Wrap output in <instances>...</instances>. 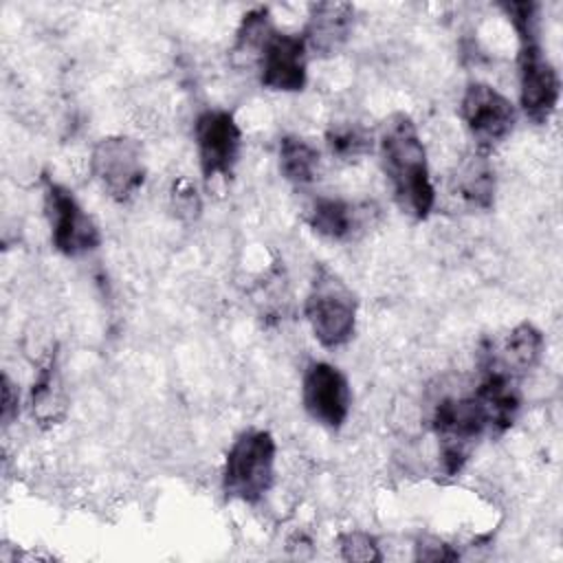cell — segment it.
Instances as JSON below:
<instances>
[{
  "label": "cell",
  "instance_id": "6da1fadb",
  "mask_svg": "<svg viewBox=\"0 0 563 563\" xmlns=\"http://www.w3.org/2000/svg\"><path fill=\"white\" fill-rule=\"evenodd\" d=\"M376 147L380 167L400 211L413 220H427L435 205V189L427 150L413 119L407 112L389 114L380 123Z\"/></svg>",
  "mask_w": 563,
  "mask_h": 563
},
{
  "label": "cell",
  "instance_id": "7a4b0ae2",
  "mask_svg": "<svg viewBox=\"0 0 563 563\" xmlns=\"http://www.w3.org/2000/svg\"><path fill=\"white\" fill-rule=\"evenodd\" d=\"M517 37V77L519 106L534 123H548L561 97V79L554 64L543 53L539 42V4L537 2H501Z\"/></svg>",
  "mask_w": 563,
  "mask_h": 563
},
{
  "label": "cell",
  "instance_id": "3957f363",
  "mask_svg": "<svg viewBox=\"0 0 563 563\" xmlns=\"http://www.w3.org/2000/svg\"><path fill=\"white\" fill-rule=\"evenodd\" d=\"M277 442L266 429L242 431L227 451L222 490L229 499L257 504L275 482Z\"/></svg>",
  "mask_w": 563,
  "mask_h": 563
},
{
  "label": "cell",
  "instance_id": "277c9868",
  "mask_svg": "<svg viewBox=\"0 0 563 563\" xmlns=\"http://www.w3.org/2000/svg\"><path fill=\"white\" fill-rule=\"evenodd\" d=\"M431 427L438 438L440 468L446 477L457 475L479 440L490 435L486 413L473 394L442 398L433 407Z\"/></svg>",
  "mask_w": 563,
  "mask_h": 563
},
{
  "label": "cell",
  "instance_id": "5b68a950",
  "mask_svg": "<svg viewBox=\"0 0 563 563\" xmlns=\"http://www.w3.org/2000/svg\"><path fill=\"white\" fill-rule=\"evenodd\" d=\"M303 314L312 336L323 347H341L356 330V297L336 273L317 266L303 301Z\"/></svg>",
  "mask_w": 563,
  "mask_h": 563
},
{
  "label": "cell",
  "instance_id": "8992f818",
  "mask_svg": "<svg viewBox=\"0 0 563 563\" xmlns=\"http://www.w3.org/2000/svg\"><path fill=\"white\" fill-rule=\"evenodd\" d=\"M42 194L53 246L66 257H79L97 251L101 244V231L75 194L48 176L42 178Z\"/></svg>",
  "mask_w": 563,
  "mask_h": 563
},
{
  "label": "cell",
  "instance_id": "52a82bcc",
  "mask_svg": "<svg viewBox=\"0 0 563 563\" xmlns=\"http://www.w3.org/2000/svg\"><path fill=\"white\" fill-rule=\"evenodd\" d=\"M90 174L114 202L132 200L145 183L141 141L128 134L99 139L90 152Z\"/></svg>",
  "mask_w": 563,
  "mask_h": 563
},
{
  "label": "cell",
  "instance_id": "ba28073f",
  "mask_svg": "<svg viewBox=\"0 0 563 563\" xmlns=\"http://www.w3.org/2000/svg\"><path fill=\"white\" fill-rule=\"evenodd\" d=\"M194 143L207 185L213 178L229 180L233 176L242 150V130L229 110H202L194 123Z\"/></svg>",
  "mask_w": 563,
  "mask_h": 563
},
{
  "label": "cell",
  "instance_id": "9c48e42d",
  "mask_svg": "<svg viewBox=\"0 0 563 563\" xmlns=\"http://www.w3.org/2000/svg\"><path fill=\"white\" fill-rule=\"evenodd\" d=\"M460 117L475 139L477 150L488 152L515 130L517 108L490 84L471 81L460 101Z\"/></svg>",
  "mask_w": 563,
  "mask_h": 563
},
{
  "label": "cell",
  "instance_id": "30bf717a",
  "mask_svg": "<svg viewBox=\"0 0 563 563\" xmlns=\"http://www.w3.org/2000/svg\"><path fill=\"white\" fill-rule=\"evenodd\" d=\"M306 413L325 429H341L350 416L352 391L345 374L325 361H312L301 378Z\"/></svg>",
  "mask_w": 563,
  "mask_h": 563
},
{
  "label": "cell",
  "instance_id": "8fae6325",
  "mask_svg": "<svg viewBox=\"0 0 563 563\" xmlns=\"http://www.w3.org/2000/svg\"><path fill=\"white\" fill-rule=\"evenodd\" d=\"M308 55L299 33L275 29L255 57L260 84L275 92H301L308 81Z\"/></svg>",
  "mask_w": 563,
  "mask_h": 563
},
{
  "label": "cell",
  "instance_id": "7c38bea8",
  "mask_svg": "<svg viewBox=\"0 0 563 563\" xmlns=\"http://www.w3.org/2000/svg\"><path fill=\"white\" fill-rule=\"evenodd\" d=\"M543 347H545L543 332L534 323L521 321L484 350L482 367L497 369L519 380L521 376H526L539 365L543 356Z\"/></svg>",
  "mask_w": 563,
  "mask_h": 563
},
{
  "label": "cell",
  "instance_id": "4fadbf2b",
  "mask_svg": "<svg viewBox=\"0 0 563 563\" xmlns=\"http://www.w3.org/2000/svg\"><path fill=\"white\" fill-rule=\"evenodd\" d=\"M354 4L341 0L312 2L308 7L306 29L301 33L308 53L319 57L336 55L352 35Z\"/></svg>",
  "mask_w": 563,
  "mask_h": 563
},
{
  "label": "cell",
  "instance_id": "5bb4252c",
  "mask_svg": "<svg viewBox=\"0 0 563 563\" xmlns=\"http://www.w3.org/2000/svg\"><path fill=\"white\" fill-rule=\"evenodd\" d=\"M369 211L356 202L343 198H314L306 211L308 227L330 240V242H350L361 235L367 227Z\"/></svg>",
  "mask_w": 563,
  "mask_h": 563
},
{
  "label": "cell",
  "instance_id": "9a60e30c",
  "mask_svg": "<svg viewBox=\"0 0 563 563\" xmlns=\"http://www.w3.org/2000/svg\"><path fill=\"white\" fill-rule=\"evenodd\" d=\"M471 394L486 413L490 435H501L515 424L521 409V394L515 378L497 369L482 367V378Z\"/></svg>",
  "mask_w": 563,
  "mask_h": 563
},
{
  "label": "cell",
  "instance_id": "2e32d148",
  "mask_svg": "<svg viewBox=\"0 0 563 563\" xmlns=\"http://www.w3.org/2000/svg\"><path fill=\"white\" fill-rule=\"evenodd\" d=\"M451 194L466 207L488 211L495 205V167L488 152L475 150L460 161L451 174Z\"/></svg>",
  "mask_w": 563,
  "mask_h": 563
},
{
  "label": "cell",
  "instance_id": "e0dca14e",
  "mask_svg": "<svg viewBox=\"0 0 563 563\" xmlns=\"http://www.w3.org/2000/svg\"><path fill=\"white\" fill-rule=\"evenodd\" d=\"M66 391L57 367V354H48V358L40 365L37 376L31 387V413L40 427H55L66 418Z\"/></svg>",
  "mask_w": 563,
  "mask_h": 563
},
{
  "label": "cell",
  "instance_id": "ac0fdd59",
  "mask_svg": "<svg viewBox=\"0 0 563 563\" xmlns=\"http://www.w3.org/2000/svg\"><path fill=\"white\" fill-rule=\"evenodd\" d=\"M277 161L282 176L297 187H306L319 178L321 152L299 134H286L279 139Z\"/></svg>",
  "mask_w": 563,
  "mask_h": 563
},
{
  "label": "cell",
  "instance_id": "d6986e66",
  "mask_svg": "<svg viewBox=\"0 0 563 563\" xmlns=\"http://www.w3.org/2000/svg\"><path fill=\"white\" fill-rule=\"evenodd\" d=\"M325 147L334 158L352 163L374 150V136L356 121H332L325 130Z\"/></svg>",
  "mask_w": 563,
  "mask_h": 563
},
{
  "label": "cell",
  "instance_id": "ffe728a7",
  "mask_svg": "<svg viewBox=\"0 0 563 563\" xmlns=\"http://www.w3.org/2000/svg\"><path fill=\"white\" fill-rule=\"evenodd\" d=\"M275 31V24L271 20V11L266 7H255L242 15V22L235 31V44L233 53L242 55L251 62H255L257 53L262 51L268 35Z\"/></svg>",
  "mask_w": 563,
  "mask_h": 563
},
{
  "label": "cell",
  "instance_id": "44dd1931",
  "mask_svg": "<svg viewBox=\"0 0 563 563\" xmlns=\"http://www.w3.org/2000/svg\"><path fill=\"white\" fill-rule=\"evenodd\" d=\"M336 545L341 552V559L345 561H358V563H372L383 561L380 545L374 534L363 530H347L336 537Z\"/></svg>",
  "mask_w": 563,
  "mask_h": 563
},
{
  "label": "cell",
  "instance_id": "7402d4cb",
  "mask_svg": "<svg viewBox=\"0 0 563 563\" xmlns=\"http://www.w3.org/2000/svg\"><path fill=\"white\" fill-rule=\"evenodd\" d=\"M172 205L178 218L194 220L200 213V196L189 180H178L172 187Z\"/></svg>",
  "mask_w": 563,
  "mask_h": 563
},
{
  "label": "cell",
  "instance_id": "603a6c76",
  "mask_svg": "<svg viewBox=\"0 0 563 563\" xmlns=\"http://www.w3.org/2000/svg\"><path fill=\"white\" fill-rule=\"evenodd\" d=\"M416 559L418 561H455L460 559V552L438 537H422L416 543Z\"/></svg>",
  "mask_w": 563,
  "mask_h": 563
},
{
  "label": "cell",
  "instance_id": "cb8c5ba5",
  "mask_svg": "<svg viewBox=\"0 0 563 563\" xmlns=\"http://www.w3.org/2000/svg\"><path fill=\"white\" fill-rule=\"evenodd\" d=\"M20 413V391L13 380L2 374V424L9 427L13 418Z\"/></svg>",
  "mask_w": 563,
  "mask_h": 563
}]
</instances>
